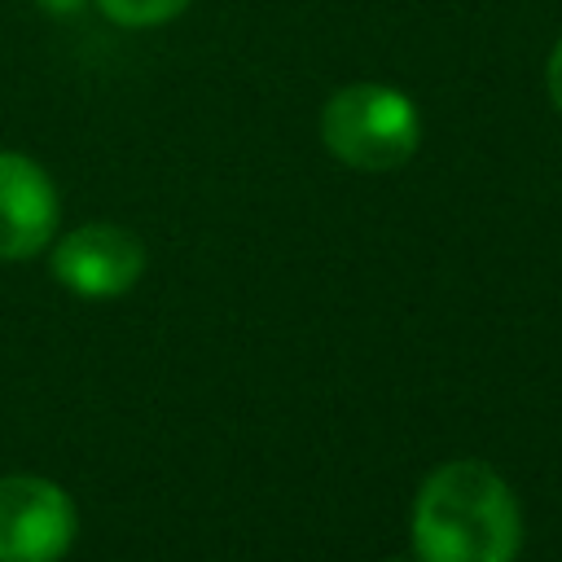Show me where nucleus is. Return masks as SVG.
I'll use <instances>...</instances> for the list:
<instances>
[{"label": "nucleus", "mask_w": 562, "mask_h": 562, "mask_svg": "<svg viewBox=\"0 0 562 562\" xmlns=\"http://www.w3.org/2000/svg\"><path fill=\"white\" fill-rule=\"evenodd\" d=\"M325 149L356 171H395L417 154V105L391 83H347L321 110Z\"/></svg>", "instance_id": "nucleus-2"}, {"label": "nucleus", "mask_w": 562, "mask_h": 562, "mask_svg": "<svg viewBox=\"0 0 562 562\" xmlns=\"http://www.w3.org/2000/svg\"><path fill=\"white\" fill-rule=\"evenodd\" d=\"M57 189L40 162L0 149V259H31L53 241Z\"/></svg>", "instance_id": "nucleus-5"}, {"label": "nucleus", "mask_w": 562, "mask_h": 562, "mask_svg": "<svg viewBox=\"0 0 562 562\" xmlns=\"http://www.w3.org/2000/svg\"><path fill=\"white\" fill-rule=\"evenodd\" d=\"M75 501L53 479H0V562H57L75 540Z\"/></svg>", "instance_id": "nucleus-3"}, {"label": "nucleus", "mask_w": 562, "mask_h": 562, "mask_svg": "<svg viewBox=\"0 0 562 562\" xmlns=\"http://www.w3.org/2000/svg\"><path fill=\"white\" fill-rule=\"evenodd\" d=\"M522 514L509 483L483 461L439 465L413 501V549L422 562H514Z\"/></svg>", "instance_id": "nucleus-1"}, {"label": "nucleus", "mask_w": 562, "mask_h": 562, "mask_svg": "<svg viewBox=\"0 0 562 562\" xmlns=\"http://www.w3.org/2000/svg\"><path fill=\"white\" fill-rule=\"evenodd\" d=\"M145 272V246L119 224H83L53 246V277L79 299H119Z\"/></svg>", "instance_id": "nucleus-4"}, {"label": "nucleus", "mask_w": 562, "mask_h": 562, "mask_svg": "<svg viewBox=\"0 0 562 562\" xmlns=\"http://www.w3.org/2000/svg\"><path fill=\"white\" fill-rule=\"evenodd\" d=\"M544 88H549L553 105L562 110V40H558V44H553V53H549V66H544Z\"/></svg>", "instance_id": "nucleus-7"}, {"label": "nucleus", "mask_w": 562, "mask_h": 562, "mask_svg": "<svg viewBox=\"0 0 562 562\" xmlns=\"http://www.w3.org/2000/svg\"><path fill=\"white\" fill-rule=\"evenodd\" d=\"M189 0H97V9L119 26H162L184 13Z\"/></svg>", "instance_id": "nucleus-6"}]
</instances>
